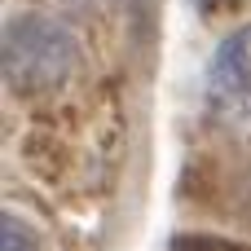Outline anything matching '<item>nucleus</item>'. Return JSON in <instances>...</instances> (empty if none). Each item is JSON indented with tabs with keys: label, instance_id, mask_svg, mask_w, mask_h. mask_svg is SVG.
Segmentation results:
<instances>
[{
	"label": "nucleus",
	"instance_id": "f257e3e1",
	"mask_svg": "<svg viewBox=\"0 0 251 251\" xmlns=\"http://www.w3.org/2000/svg\"><path fill=\"white\" fill-rule=\"evenodd\" d=\"M79 44L75 35L40 13H22L4 26L0 40V66H4V84H13V93H49L57 88L71 71H75Z\"/></svg>",
	"mask_w": 251,
	"mask_h": 251
},
{
	"label": "nucleus",
	"instance_id": "f03ea898",
	"mask_svg": "<svg viewBox=\"0 0 251 251\" xmlns=\"http://www.w3.org/2000/svg\"><path fill=\"white\" fill-rule=\"evenodd\" d=\"M247 44H251V31L229 35L207 66V101L229 124L251 119V49Z\"/></svg>",
	"mask_w": 251,
	"mask_h": 251
},
{
	"label": "nucleus",
	"instance_id": "7ed1b4c3",
	"mask_svg": "<svg viewBox=\"0 0 251 251\" xmlns=\"http://www.w3.org/2000/svg\"><path fill=\"white\" fill-rule=\"evenodd\" d=\"M0 251H40V238L26 221L18 216H4L0 221Z\"/></svg>",
	"mask_w": 251,
	"mask_h": 251
},
{
	"label": "nucleus",
	"instance_id": "20e7f679",
	"mask_svg": "<svg viewBox=\"0 0 251 251\" xmlns=\"http://www.w3.org/2000/svg\"><path fill=\"white\" fill-rule=\"evenodd\" d=\"M172 251H247L238 247V243H229V238H207V234H185V238H176Z\"/></svg>",
	"mask_w": 251,
	"mask_h": 251
}]
</instances>
